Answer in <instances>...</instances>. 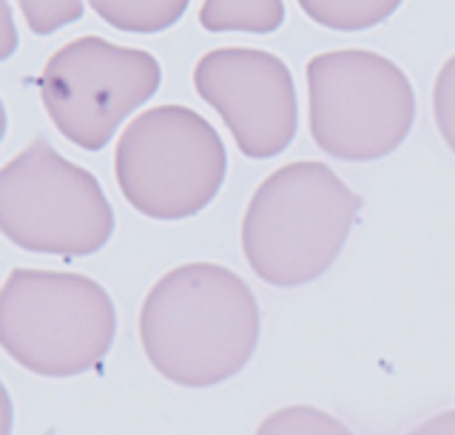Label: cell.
<instances>
[{
	"mask_svg": "<svg viewBox=\"0 0 455 435\" xmlns=\"http://www.w3.org/2000/svg\"><path fill=\"white\" fill-rule=\"evenodd\" d=\"M151 368L180 387H213L245 370L259 342V304L245 279L188 262L154 282L140 311Z\"/></svg>",
	"mask_w": 455,
	"mask_h": 435,
	"instance_id": "6da1fadb",
	"label": "cell"
},
{
	"mask_svg": "<svg viewBox=\"0 0 455 435\" xmlns=\"http://www.w3.org/2000/svg\"><path fill=\"white\" fill-rule=\"evenodd\" d=\"M362 200L333 168L299 160L267 174L242 219V254L274 288H302L339 259Z\"/></svg>",
	"mask_w": 455,
	"mask_h": 435,
	"instance_id": "7a4b0ae2",
	"label": "cell"
},
{
	"mask_svg": "<svg viewBox=\"0 0 455 435\" xmlns=\"http://www.w3.org/2000/svg\"><path fill=\"white\" fill-rule=\"evenodd\" d=\"M117 313L92 276L14 268L0 290V344L28 373L71 378L108 356Z\"/></svg>",
	"mask_w": 455,
	"mask_h": 435,
	"instance_id": "3957f363",
	"label": "cell"
},
{
	"mask_svg": "<svg viewBox=\"0 0 455 435\" xmlns=\"http://www.w3.org/2000/svg\"><path fill=\"white\" fill-rule=\"evenodd\" d=\"M228 154L220 131L188 106H154L125 125L114 148V177L142 217H196L220 194Z\"/></svg>",
	"mask_w": 455,
	"mask_h": 435,
	"instance_id": "277c9868",
	"label": "cell"
},
{
	"mask_svg": "<svg viewBox=\"0 0 455 435\" xmlns=\"http://www.w3.org/2000/svg\"><path fill=\"white\" fill-rule=\"evenodd\" d=\"M310 137L331 157L370 162L404 143L416 120L410 77L384 54L339 49L310 58Z\"/></svg>",
	"mask_w": 455,
	"mask_h": 435,
	"instance_id": "5b68a950",
	"label": "cell"
},
{
	"mask_svg": "<svg viewBox=\"0 0 455 435\" xmlns=\"http://www.w3.org/2000/svg\"><path fill=\"white\" fill-rule=\"evenodd\" d=\"M0 231L23 250L92 257L114 233V210L94 174L35 137L0 171Z\"/></svg>",
	"mask_w": 455,
	"mask_h": 435,
	"instance_id": "8992f818",
	"label": "cell"
},
{
	"mask_svg": "<svg viewBox=\"0 0 455 435\" xmlns=\"http://www.w3.org/2000/svg\"><path fill=\"white\" fill-rule=\"evenodd\" d=\"M163 83L151 51L83 35L43 66L40 100L54 129L83 151H103L114 131L148 103Z\"/></svg>",
	"mask_w": 455,
	"mask_h": 435,
	"instance_id": "52a82bcc",
	"label": "cell"
},
{
	"mask_svg": "<svg viewBox=\"0 0 455 435\" xmlns=\"http://www.w3.org/2000/svg\"><path fill=\"white\" fill-rule=\"evenodd\" d=\"M194 89L222 117L245 157L270 160L293 143L296 83L276 54L248 46L213 49L194 66Z\"/></svg>",
	"mask_w": 455,
	"mask_h": 435,
	"instance_id": "ba28073f",
	"label": "cell"
},
{
	"mask_svg": "<svg viewBox=\"0 0 455 435\" xmlns=\"http://www.w3.org/2000/svg\"><path fill=\"white\" fill-rule=\"evenodd\" d=\"M199 23L213 35H270L284 23V4L282 0H205L199 9Z\"/></svg>",
	"mask_w": 455,
	"mask_h": 435,
	"instance_id": "9c48e42d",
	"label": "cell"
},
{
	"mask_svg": "<svg viewBox=\"0 0 455 435\" xmlns=\"http://www.w3.org/2000/svg\"><path fill=\"white\" fill-rule=\"evenodd\" d=\"M191 0H89L100 20L128 35H156L171 29Z\"/></svg>",
	"mask_w": 455,
	"mask_h": 435,
	"instance_id": "30bf717a",
	"label": "cell"
},
{
	"mask_svg": "<svg viewBox=\"0 0 455 435\" xmlns=\"http://www.w3.org/2000/svg\"><path fill=\"white\" fill-rule=\"evenodd\" d=\"M305 15L333 32H364L384 23L404 0H296Z\"/></svg>",
	"mask_w": 455,
	"mask_h": 435,
	"instance_id": "8fae6325",
	"label": "cell"
},
{
	"mask_svg": "<svg viewBox=\"0 0 455 435\" xmlns=\"http://www.w3.org/2000/svg\"><path fill=\"white\" fill-rule=\"evenodd\" d=\"M256 435H353L347 424L310 404H293L270 413Z\"/></svg>",
	"mask_w": 455,
	"mask_h": 435,
	"instance_id": "7c38bea8",
	"label": "cell"
},
{
	"mask_svg": "<svg viewBox=\"0 0 455 435\" xmlns=\"http://www.w3.org/2000/svg\"><path fill=\"white\" fill-rule=\"evenodd\" d=\"M28 32L52 35L83 18V0H18Z\"/></svg>",
	"mask_w": 455,
	"mask_h": 435,
	"instance_id": "4fadbf2b",
	"label": "cell"
},
{
	"mask_svg": "<svg viewBox=\"0 0 455 435\" xmlns=\"http://www.w3.org/2000/svg\"><path fill=\"white\" fill-rule=\"evenodd\" d=\"M433 115L435 125L450 151L455 154V54L441 66L433 86Z\"/></svg>",
	"mask_w": 455,
	"mask_h": 435,
	"instance_id": "5bb4252c",
	"label": "cell"
},
{
	"mask_svg": "<svg viewBox=\"0 0 455 435\" xmlns=\"http://www.w3.org/2000/svg\"><path fill=\"white\" fill-rule=\"evenodd\" d=\"M407 435H455V410L438 413L433 418H427L424 424H419L416 430H410Z\"/></svg>",
	"mask_w": 455,
	"mask_h": 435,
	"instance_id": "9a60e30c",
	"label": "cell"
}]
</instances>
